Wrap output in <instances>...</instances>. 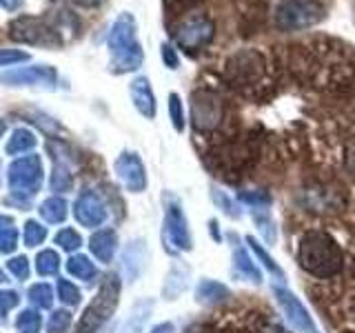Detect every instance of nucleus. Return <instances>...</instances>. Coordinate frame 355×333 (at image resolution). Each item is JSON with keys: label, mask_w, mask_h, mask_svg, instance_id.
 I'll return each mask as SVG.
<instances>
[{"label": "nucleus", "mask_w": 355, "mask_h": 333, "mask_svg": "<svg viewBox=\"0 0 355 333\" xmlns=\"http://www.w3.org/2000/svg\"><path fill=\"white\" fill-rule=\"evenodd\" d=\"M89 251L94 253V258L98 262L109 264L118 251V233L114 229H98L94 236L89 238Z\"/></svg>", "instance_id": "19"}, {"label": "nucleus", "mask_w": 355, "mask_h": 333, "mask_svg": "<svg viewBox=\"0 0 355 333\" xmlns=\"http://www.w3.org/2000/svg\"><path fill=\"white\" fill-rule=\"evenodd\" d=\"M42 160L40 155H22V158L14 160L7 169V180L9 189L18 200H27L36 196L42 187Z\"/></svg>", "instance_id": "6"}, {"label": "nucleus", "mask_w": 355, "mask_h": 333, "mask_svg": "<svg viewBox=\"0 0 355 333\" xmlns=\"http://www.w3.org/2000/svg\"><path fill=\"white\" fill-rule=\"evenodd\" d=\"M5 227H14V220L9 216H0V229H5Z\"/></svg>", "instance_id": "47"}, {"label": "nucleus", "mask_w": 355, "mask_h": 333, "mask_svg": "<svg viewBox=\"0 0 355 333\" xmlns=\"http://www.w3.org/2000/svg\"><path fill=\"white\" fill-rule=\"evenodd\" d=\"M129 96H131V103L140 116H144L147 120L155 118V114H158V103H155V94H153L147 76L133 78L129 83Z\"/></svg>", "instance_id": "15"}, {"label": "nucleus", "mask_w": 355, "mask_h": 333, "mask_svg": "<svg viewBox=\"0 0 355 333\" xmlns=\"http://www.w3.org/2000/svg\"><path fill=\"white\" fill-rule=\"evenodd\" d=\"M18 247V231L14 227L0 229V253H11Z\"/></svg>", "instance_id": "38"}, {"label": "nucleus", "mask_w": 355, "mask_h": 333, "mask_svg": "<svg viewBox=\"0 0 355 333\" xmlns=\"http://www.w3.org/2000/svg\"><path fill=\"white\" fill-rule=\"evenodd\" d=\"M273 296H275V302L280 307L284 320L291 325V329L295 333H320L315 327V320L311 318L306 307L302 305V300H300L293 291H288L286 287L273 284Z\"/></svg>", "instance_id": "8"}, {"label": "nucleus", "mask_w": 355, "mask_h": 333, "mask_svg": "<svg viewBox=\"0 0 355 333\" xmlns=\"http://www.w3.org/2000/svg\"><path fill=\"white\" fill-rule=\"evenodd\" d=\"M209 227H211V238H214L218 244H220V240H222V233H220V225H218V220H209Z\"/></svg>", "instance_id": "46"}, {"label": "nucleus", "mask_w": 355, "mask_h": 333, "mask_svg": "<svg viewBox=\"0 0 355 333\" xmlns=\"http://www.w3.org/2000/svg\"><path fill=\"white\" fill-rule=\"evenodd\" d=\"M244 240H247V244H249V251L253 253L255 262H260V264L264 266V269H266V271H269V273L275 278V280H284V271H282V266L275 262L273 255L266 253V249H264L262 244H260L258 240H255L253 236H247Z\"/></svg>", "instance_id": "23"}, {"label": "nucleus", "mask_w": 355, "mask_h": 333, "mask_svg": "<svg viewBox=\"0 0 355 333\" xmlns=\"http://www.w3.org/2000/svg\"><path fill=\"white\" fill-rule=\"evenodd\" d=\"M47 149L51 153V160H53V171H51V191H58V194H64L69 191L73 187V169H71V149L67 147L62 142H53L49 140L47 142Z\"/></svg>", "instance_id": "13"}, {"label": "nucleus", "mask_w": 355, "mask_h": 333, "mask_svg": "<svg viewBox=\"0 0 355 333\" xmlns=\"http://www.w3.org/2000/svg\"><path fill=\"white\" fill-rule=\"evenodd\" d=\"M3 282H7V275H5L3 269H0V284H3Z\"/></svg>", "instance_id": "49"}, {"label": "nucleus", "mask_w": 355, "mask_h": 333, "mask_svg": "<svg viewBox=\"0 0 355 333\" xmlns=\"http://www.w3.org/2000/svg\"><path fill=\"white\" fill-rule=\"evenodd\" d=\"M122 273H125V278L129 282H136L140 273L144 271V264H147V242L136 238L131 240L125 251H122Z\"/></svg>", "instance_id": "17"}, {"label": "nucleus", "mask_w": 355, "mask_h": 333, "mask_svg": "<svg viewBox=\"0 0 355 333\" xmlns=\"http://www.w3.org/2000/svg\"><path fill=\"white\" fill-rule=\"evenodd\" d=\"M189 280H191V266L182 260H175L169 271L164 275L162 284V298L164 300H175L178 296H182L189 289Z\"/></svg>", "instance_id": "18"}, {"label": "nucleus", "mask_w": 355, "mask_h": 333, "mask_svg": "<svg viewBox=\"0 0 355 333\" xmlns=\"http://www.w3.org/2000/svg\"><path fill=\"white\" fill-rule=\"evenodd\" d=\"M216 36V25L214 20L207 18V16H193V18H187L180 29L175 31V44L180 49L193 53L205 49L207 44L214 40Z\"/></svg>", "instance_id": "9"}, {"label": "nucleus", "mask_w": 355, "mask_h": 333, "mask_svg": "<svg viewBox=\"0 0 355 333\" xmlns=\"http://www.w3.org/2000/svg\"><path fill=\"white\" fill-rule=\"evenodd\" d=\"M71 327V314L67 309H58L49 316L47 333H67Z\"/></svg>", "instance_id": "36"}, {"label": "nucleus", "mask_w": 355, "mask_h": 333, "mask_svg": "<svg viewBox=\"0 0 355 333\" xmlns=\"http://www.w3.org/2000/svg\"><path fill=\"white\" fill-rule=\"evenodd\" d=\"M149 333H175V325L173 322H160V325H155Z\"/></svg>", "instance_id": "43"}, {"label": "nucleus", "mask_w": 355, "mask_h": 333, "mask_svg": "<svg viewBox=\"0 0 355 333\" xmlns=\"http://www.w3.org/2000/svg\"><path fill=\"white\" fill-rule=\"evenodd\" d=\"M7 269L11 271V275L18 278V280H27L29 278V260L25 255H18V258H11L7 262Z\"/></svg>", "instance_id": "39"}, {"label": "nucleus", "mask_w": 355, "mask_h": 333, "mask_svg": "<svg viewBox=\"0 0 355 333\" xmlns=\"http://www.w3.org/2000/svg\"><path fill=\"white\" fill-rule=\"evenodd\" d=\"M114 171L129 194H142L149 185L147 169L136 151H122L114 162Z\"/></svg>", "instance_id": "10"}, {"label": "nucleus", "mask_w": 355, "mask_h": 333, "mask_svg": "<svg viewBox=\"0 0 355 333\" xmlns=\"http://www.w3.org/2000/svg\"><path fill=\"white\" fill-rule=\"evenodd\" d=\"M240 203H244L247 207H251L253 211H260V209H266L271 207V196L266 191H240Z\"/></svg>", "instance_id": "35"}, {"label": "nucleus", "mask_w": 355, "mask_h": 333, "mask_svg": "<svg viewBox=\"0 0 355 333\" xmlns=\"http://www.w3.org/2000/svg\"><path fill=\"white\" fill-rule=\"evenodd\" d=\"M67 271H69L76 280L83 282H92L98 278V266L87 258V255H71L67 260Z\"/></svg>", "instance_id": "25"}, {"label": "nucleus", "mask_w": 355, "mask_h": 333, "mask_svg": "<svg viewBox=\"0 0 355 333\" xmlns=\"http://www.w3.org/2000/svg\"><path fill=\"white\" fill-rule=\"evenodd\" d=\"M47 240V227H42L40 222L29 220L25 225V244L27 247H38Z\"/></svg>", "instance_id": "37"}, {"label": "nucleus", "mask_w": 355, "mask_h": 333, "mask_svg": "<svg viewBox=\"0 0 355 333\" xmlns=\"http://www.w3.org/2000/svg\"><path fill=\"white\" fill-rule=\"evenodd\" d=\"M5 129H7V125H5V120L0 118V138H3V133H5Z\"/></svg>", "instance_id": "48"}, {"label": "nucleus", "mask_w": 355, "mask_h": 333, "mask_svg": "<svg viewBox=\"0 0 355 333\" xmlns=\"http://www.w3.org/2000/svg\"><path fill=\"white\" fill-rule=\"evenodd\" d=\"M107 47L111 53V71L114 74H131L138 71L144 62V51L138 40V25L129 11L120 14L109 29Z\"/></svg>", "instance_id": "2"}, {"label": "nucleus", "mask_w": 355, "mask_h": 333, "mask_svg": "<svg viewBox=\"0 0 355 333\" xmlns=\"http://www.w3.org/2000/svg\"><path fill=\"white\" fill-rule=\"evenodd\" d=\"M18 293L16 291H0V314H7L18 305Z\"/></svg>", "instance_id": "42"}, {"label": "nucleus", "mask_w": 355, "mask_h": 333, "mask_svg": "<svg viewBox=\"0 0 355 333\" xmlns=\"http://www.w3.org/2000/svg\"><path fill=\"white\" fill-rule=\"evenodd\" d=\"M191 120L198 131H207L218 127L220 122V100L211 98L209 94H193L191 103Z\"/></svg>", "instance_id": "14"}, {"label": "nucleus", "mask_w": 355, "mask_h": 333, "mask_svg": "<svg viewBox=\"0 0 355 333\" xmlns=\"http://www.w3.org/2000/svg\"><path fill=\"white\" fill-rule=\"evenodd\" d=\"M211 200H214V205H216L227 218H231V220H240V218H242V209H240V205H238L231 196H227L225 191H222V189L211 187Z\"/></svg>", "instance_id": "27"}, {"label": "nucleus", "mask_w": 355, "mask_h": 333, "mask_svg": "<svg viewBox=\"0 0 355 333\" xmlns=\"http://www.w3.org/2000/svg\"><path fill=\"white\" fill-rule=\"evenodd\" d=\"M76 5H80V7H85V9H96V7H100L105 3V0H73Z\"/></svg>", "instance_id": "45"}, {"label": "nucleus", "mask_w": 355, "mask_h": 333, "mask_svg": "<svg viewBox=\"0 0 355 333\" xmlns=\"http://www.w3.org/2000/svg\"><path fill=\"white\" fill-rule=\"evenodd\" d=\"M196 302L205 305V307H214L225 302L227 298H231V289L227 284H222L218 280H211V278H200V282L196 284Z\"/></svg>", "instance_id": "21"}, {"label": "nucleus", "mask_w": 355, "mask_h": 333, "mask_svg": "<svg viewBox=\"0 0 355 333\" xmlns=\"http://www.w3.org/2000/svg\"><path fill=\"white\" fill-rule=\"evenodd\" d=\"M55 291H58V300L67 307H78L80 305V289H78L73 282L64 280V278H58V284H55Z\"/></svg>", "instance_id": "29"}, {"label": "nucleus", "mask_w": 355, "mask_h": 333, "mask_svg": "<svg viewBox=\"0 0 355 333\" xmlns=\"http://www.w3.org/2000/svg\"><path fill=\"white\" fill-rule=\"evenodd\" d=\"M29 300L38 309H51L53 307V289L44 282H38L29 289Z\"/></svg>", "instance_id": "30"}, {"label": "nucleus", "mask_w": 355, "mask_h": 333, "mask_svg": "<svg viewBox=\"0 0 355 333\" xmlns=\"http://www.w3.org/2000/svg\"><path fill=\"white\" fill-rule=\"evenodd\" d=\"M169 118H171V125L178 133H182L187 129L184 105H182V98L178 94H169Z\"/></svg>", "instance_id": "32"}, {"label": "nucleus", "mask_w": 355, "mask_h": 333, "mask_svg": "<svg viewBox=\"0 0 355 333\" xmlns=\"http://www.w3.org/2000/svg\"><path fill=\"white\" fill-rule=\"evenodd\" d=\"M231 240H233V249H231L233 275H238L242 280L253 282V284H262V271H260V266L255 264V258H251L249 251L242 247L236 236H231Z\"/></svg>", "instance_id": "16"}, {"label": "nucleus", "mask_w": 355, "mask_h": 333, "mask_svg": "<svg viewBox=\"0 0 355 333\" xmlns=\"http://www.w3.org/2000/svg\"><path fill=\"white\" fill-rule=\"evenodd\" d=\"M160 56H162L164 67H169V69H178V65H180V56H178V49L173 47L171 42H162L160 44Z\"/></svg>", "instance_id": "40"}, {"label": "nucleus", "mask_w": 355, "mask_h": 333, "mask_svg": "<svg viewBox=\"0 0 355 333\" xmlns=\"http://www.w3.org/2000/svg\"><path fill=\"white\" fill-rule=\"evenodd\" d=\"M60 269V255L53 249H44L36 255V271L40 275H55Z\"/></svg>", "instance_id": "28"}, {"label": "nucleus", "mask_w": 355, "mask_h": 333, "mask_svg": "<svg viewBox=\"0 0 355 333\" xmlns=\"http://www.w3.org/2000/svg\"><path fill=\"white\" fill-rule=\"evenodd\" d=\"M47 22L51 25V29L58 33V38L62 42L78 38V33H80V20H78V16L67 7H55L47 16Z\"/></svg>", "instance_id": "20"}, {"label": "nucleus", "mask_w": 355, "mask_h": 333, "mask_svg": "<svg viewBox=\"0 0 355 333\" xmlns=\"http://www.w3.org/2000/svg\"><path fill=\"white\" fill-rule=\"evenodd\" d=\"M55 80L58 74L49 65H31L0 74V85L7 87H53Z\"/></svg>", "instance_id": "11"}, {"label": "nucleus", "mask_w": 355, "mask_h": 333, "mask_svg": "<svg viewBox=\"0 0 355 333\" xmlns=\"http://www.w3.org/2000/svg\"><path fill=\"white\" fill-rule=\"evenodd\" d=\"M33 147H36V136H33L29 129L20 127V129H16L14 133H11L5 151H7V155H22V153L31 151Z\"/></svg>", "instance_id": "26"}, {"label": "nucleus", "mask_w": 355, "mask_h": 333, "mask_svg": "<svg viewBox=\"0 0 355 333\" xmlns=\"http://www.w3.org/2000/svg\"><path fill=\"white\" fill-rule=\"evenodd\" d=\"M153 307H155V302H153L151 298L138 300V302L131 307L129 316L125 320V325H122V333H142L144 325H147V320L153 314Z\"/></svg>", "instance_id": "22"}, {"label": "nucleus", "mask_w": 355, "mask_h": 333, "mask_svg": "<svg viewBox=\"0 0 355 333\" xmlns=\"http://www.w3.org/2000/svg\"><path fill=\"white\" fill-rule=\"evenodd\" d=\"M120 289L122 282L118 273H109L103 284H100L98 293L94 296L92 305L85 309V314L80 316L76 333H96L105 322L116 314V307L120 302Z\"/></svg>", "instance_id": "3"}, {"label": "nucleus", "mask_w": 355, "mask_h": 333, "mask_svg": "<svg viewBox=\"0 0 355 333\" xmlns=\"http://www.w3.org/2000/svg\"><path fill=\"white\" fill-rule=\"evenodd\" d=\"M297 262L313 278L329 280L344 266V253L338 240L327 231H306L297 244Z\"/></svg>", "instance_id": "1"}, {"label": "nucleus", "mask_w": 355, "mask_h": 333, "mask_svg": "<svg viewBox=\"0 0 355 333\" xmlns=\"http://www.w3.org/2000/svg\"><path fill=\"white\" fill-rule=\"evenodd\" d=\"M42 327V318L36 309H27L16 318V329L18 333H38Z\"/></svg>", "instance_id": "31"}, {"label": "nucleus", "mask_w": 355, "mask_h": 333, "mask_svg": "<svg viewBox=\"0 0 355 333\" xmlns=\"http://www.w3.org/2000/svg\"><path fill=\"white\" fill-rule=\"evenodd\" d=\"M55 244L64 251H78L83 247V238L76 229H60L55 233Z\"/></svg>", "instance_id": "34"}, {"label": "nucleus", "mask_w": 355, "mask_h": 333, "mask_svg": "<svg viewBox=\"0 0 355 333\" xmlns=\"http://www.w3.org/2000/svg\"><path fill=\"white\" fill-rule=\"evenodd\" d=\"M162 247L171 255L187 253L193 249V236H191V229H189V220L182 209V203L173 196H166V203H164Z\"/></svg>", "instance_id": "4"}, {"label": "nucleus", "mask_w": 355, "mask_h": 333, "mask_svg": "<svg viewBox=\"0 0 355 333\" xmlns=\"http://www.w3.org/2000/svg\"><path fill=\"white\" fill-rule=\"evenodd\" d=\"M40 216L49 222V225H60L69 216V205L60 196H51L40 205Z\"/></svg>", "instance_id": "24"}, {"label": "nucleus", "mask_w": 355, "mask_h": 333, "mask_svg": "<svg viewBox=\"0 0 355 333\" xmlns=\"http://www.w3.org/2000/svg\"><path fill=\"white\" fill-rule=\"evenodd\" d=\"M9 38L22 44H36V47H60L62 40L51 29L47 18L20 16L9 22Z\"/></svg>", "instance_id": "7"}, {"label": "nucleus", "mask_w": 355, "mask_h": 333, "mask_svg": "<svg viewBox=\"0 0 355 333\" xmlns=\"http://www.w3.org/2000/svg\"><path fill=\"white\" fill-rule=\"evenodd\" d=\"M22 3H25V0H0V7L7 9V11H16L22 7Z\"/></svg>", "instance_id": "44"}, {"label": "nucleus", "mask_w": 355, "mask_h": 333, "mask_svg": "<svg viewBox=\"0 0 355 333\" xmlns=\"http://www.w3.org/2000/svg\"><path fill=\"white\" fill-rule=\"evenodd\" d=\"M22 60H29V53L18 51V49H0V67H9Z\"/></svg>", "instance_id": "41"}, {"label": "nucleus", "mask_w": 355, "mask_h": 333, "mask_svg": "<svg viewBox=\"0 0 355 333\" xmlns=\"http://www.w3.org/2000/svg\"><path fill=\"white\" fill-rule=\"evenodd\" d=\"M266 209H260V211H253V220L255 225H258V231L262 233V238L269 242V244H275L277 242V229H275V222L271 220V216L264 214Z\"/></svg>", "instance_id": "33"}, {"label": "nucleus", "mask_w": 355, "mask_h": 333, "mask_svg": "<svg viewBox=\"0 0 355 333\" xmlns=\"http://www.w3.org/2000/svg\"><path fill=\"white\" fill-rule=\"evenodd\" d=\"M107 216H109V211H107L105 200L100 198V194L94 191V189H85V191L76 198L73 218L80 222L83 227H87V229L103 227Z\"/></svg>", "instance_id": "12"}, {"label": "nucleus", "mask_w": 355, "mask_h": 333, "mask_svg": "<svg viewBox=\"0 0 355 333\" xmlns=\"http://www.w3.org/2000/svg\"><path fill=\"white\" fill-rule=\"evenodd\" d=\"M324 20V7L318 0H282L275 7L273 22L280 31H302Z\"/></svg>", "instance_id": "5"}]
</instances>
